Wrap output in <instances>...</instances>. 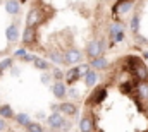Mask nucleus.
Returning <instances> with one entry per match:
<instances>
[{"label": "nucleus", "mask_w": 148, "mask_h": 132, "mask_svg": "<svg viewBox=\"0 0 148 132\" xmlns=\"http://www.w3.org/2000/svg\"><path fill=\"white\" fill-rule=\"evenodd\" d=\"M47 124L52 127V129H64L66 127V118L62 117V113H52L48 118H47Z\"/></svg>", "instance_id": "nucleus-1"}, {"label": "nucleus", "mask_w": 148, "mask_h": 132, "mask_svg": "<svg viewBox=\"0 0 148 132\" xmlns=\"http://www.w3.org/2000/svg\"><path fill=\"white\" fill-rule=\"evenodd\" d=\"M81 59H83V55L79 53V50H76V48H71V50H67L66 52V55H64V62L66 64H77V62H81Z\"/></svg>", "instance_id": "nucleus-2"}, {"label": "nucleus", "mask_w": 148, "mask_h": 132, "mask_svg": "<svg viewBox=\"0 0 148 132\" xmlns=\"http://www.w3.org/2000/svg\"><path fill=\"white\" fill-rule=\"evenodd\" d=\"M88 70V65H83V67H74V69H71L69 72H67V82H76L77 79H79V76L81 74H84Z\"/></svg>", "instance_id": "nucleus-3"}, {"label": "nucleus", "mask_w": 148, "mask_h": 132, "mask_svg": "<svg viewBox=\"0 0 148 132\" xmlns=\"http://www.w3.org/2000/svg\"><path fill=\"white\" fill-rule=\"evenodd\" d=\"M86 53H88L90 59H95V57L102 55V53H100V48H98V39H93V41L88 43V46H86Z\"/></svg>", "instance_id": "nucleus-4"}, {"label": "nucleus", "mask_w": 148, "mask_h": 132, "mask_svg": "<svg viewBox=\"0 0 148 132\" xmlns=\"http://www.w3.org/2000/svg\"><path fill=\"white\" fill-rule=\"evenodd\" d=\"M52 91H53V96L55 98H66V95H67V89H66V84L64 82H60V81H57L55 84H53V88H52Z\"/></svg>", "instance_id": "nucleus-5"}, {"label": "nucleus", "mask_w": 148, "mask_h": 132, "mask_svg": "<svg viewBox=\"0 0 148 132\" xmlns=\"http://www.w3.org/2000/svg\"><path fill=\"white\" fill-rule=\"evenodd\" d=\"M5 36H7L9 43H14L19 38V28H17V24H10L7 28V31H5Z\"/></svg>", "instance_id": "nucleus-6"}, {"label": "nucleus", "mask_w": 148, "mask_h": 132, "mask_svg": "<svg viewBox=\"0 0 148 132\" xmlns=\"http://www.w3.org/2000/svg\"><path fill=\"white\" fill-rule=\"evenodd\" d=\"M19 7H21L19 0H7V2H5V10H7V14H10V16L17 14V12H19Z\"/></svg>", "instance_id": "nucleus-7"}, {"label": "nucleus", "mask_w": 148, "mask_h": 132, "mask_svg": "<svg viewBox=\"0 0 148 132\" xmlns=\"http://www.w3.org/2000/svg\"><path fill=\"white\" fill-rule=\"evenodd\" d=\"M59 110H60V113H66V115H76L77 106L73 105V103H60Z\"/></svg>", "instance_id": "nucleus-8"}, {"label": "nucleus", "mask_w": 148, "mask_h": 132, "mask_svg": "<svg viewBox=\"0 0 148 132\" xmlns=\"http://www.w3.org/2000/svg\"><path fill=\"white\" fill-rule=\"evenodd\" d=\"M131 7H133V2H129V0H126V2H121L115 9H114V12H117V14H126V12H129L131 10Z\"/></svg>", "instance_id": "nucleus-9"}, {"label": "nucleus", "mask_w": 148, "mask_h": 132, "mask_svg": "<svg viewBox=\"0 0 148 132\" xmlns=\"http://www.w3.org/2000/svg\"><path fill=\"white\" fill-rule=\"evenodd\" d=\"M33 39H35V28L33 26H28L24 29V33H23V41L26 45H29V43H33Z\"/></svg>", "instance_id": "nucleus-10"}, {"label": "nucleus", "mask_w": 148, "mask_h": 132, "mask_svg": "<svg viewBox=\"0 0 148 132\" xmlns=\"http://www.w3.org/2000/svg\"><path fill=\"white\" fill-rule=\"evenodd\" d=\"M84 81H86V86H95L97 81H98V76L93 70H86L84 72Z\"/></svg>", "instance_id": "nucleus-11"}, {"label": "nucleus", "mask_w": 148, "mask_h": 132, "mask_svg": "<svg viewBox=\"0 0 148 132\" xmlns=\"http://www.w3.org/2000/svg\"><path fill=\"white\" fill-rule=\"evenodd\" d=\"M107 65H109V60H107V59H103L102 55L95 57V59H93V62H91V67H95V69H105Z\"/></svg>", "instance_id": "nucleus-12"}, {"label": "nucleus", "mask_w": 148, "mask_h": 132, "mask_svg": "<svg viewBox=\"0 0 148 132\" xmlns=\"http://www.w3.org/2000/svg\"><path fill=\"white\" fill-rule=\"evenodd\" d=\"M33 65H35V69H38V70H48L50 69V64L47 62V60H43V59H33Z\"/></svg>", "instance_id": "nucleus-13"}, {"label": "nucleus", "mask_w": 148, "mask_h": 132, "mask_svg": "<svg viewBox=\"0 0 148 132\" xmlns=\"http://www.w3.org/2000/svg\"><path fill=\"white\" fill-rule=\"evenodd\" d=\"M93 129V124H91V118H88V117H84V118H81V122H79V131L83 132H88Z\"/></svg>", "instance_id": "nucleus-14"}, {"label": "nucleus", "mask_w": 148, "mask_h": 132, "mask_svg": "<svg viewBox=\"0 0 148 132\" xmlns=\"http://www.w3.org/2000/svg\"><path fill=\"white\" fill-rule=\"evenodd\" d=\"M0 117H5V118H12L14 117V112H12L10 105H2L0 106Z\"/></svg>", "instance_id": "nucleus-15"}, {"label": "nucleus", "mask_w": 148, "mask_h": 132, "mask_svg": "<svg viewBox=\"0 0 148 132\" xmlns=\"http://www.w3.org/2000/svg\"><path fill=\"white\" fill-rule=\"evenodd\" d=\"M134 70H136V76L141 79V81H147L148 79V70L145 65H136L134 67Z\"/></svg>", "instance_id": "nucleus-16"}, {"label": "nucleus", "mask_w": 148, "mask_h": 132, "mask_svg": "<svg viewBox=\"0 0 148 132\" xmlns=\"http://www.w3.org/2000/svg\"><path fill=\"white\" fill-rule=\"evenodd\" d=\"M105 96H107V91H105V89H97V91L93 93V98H91V101H93V103H100V101L105 98Z\"/></svg>", "instance_id": "nucleus-17"}, {"label": "nucleus", "mask_w": 148, "mask_h": 132, "mask_svg": "<svg viewBox=\"0 0 148 132\" xmlns=\"http://www.w3.org/2000/svg\"><path fill=\"white\" fill-rule=\"evenodd\" d=\"M129 28L133 29V33H138V29H140V16H138V14L133 16L131 22H129Z\"/></svg>", "instance_id": "nucleus-18"}, {"label": "nucleus", "mask_w": 148, "mask_h": 132, "mask_svg": "<svg viewBox=\"0 0 148 132\" xmlns=\"http://www.w3.org/2000/svg\"><path fill=\"white\" fill-rule=\"evenodd\" d=\"M16 120H17V124L19 125H28L31 120H29V115H26V113H19V115H16Z\"/></svg>", "instance_id": "nucleus-19"}, {"label": "nucleus", "mask_w": 148, "mask_h": 132, "mask_svg": "<svg viewBox=\"0 0 148 132\" xmlns=\"http://www.w3.org/2000/svg\"><path fill=\"white\" fill-rule=\"evenodd\" d=\"M138 93H140V96H141L143 99L148 98V84L147 82H141V84L138 86Z\"/></svg>", "instance_id": "nucleus-20"}, {"label": "nucleus", "mask_w": 148, "mask_h": 132, "mask_svg": "<svg viewBox=\"0 0 148 132\" xmlns=\"http://www.w3.org/2000/svg\"><path fill=\"white\" fill-rule=\"evenodd\" d=\"M36 22H38V12L36 10H29V14H28V26H33Z\"/></svg>", "instance_id": "nucleus-21"}, {"label": "nucleus", "mask_w": 148, "mask_h": 132, "mask_svg": "<svg viewBox=\"0 0 148 132\" xmlns=\"http://www.w3.org/2000/svg\"><path fill=\"white\" fill-rule=\"evenodd\" d=\"M50 59H52L55 64H66V62H64V55H62V53L53 52V53H50Z\"/></svg>", "instance_id": "nucleus-22"}, {"label": "nucleus", "mask_w": 148, "mask_h": 132, "mask_svg": "<svg viewBox=\"0 0 148 132\" xmlns=\"http://www.w3.org/2000/svg\"><path fill=\"white\" fill-rule=\"evenodd\" d=\"M26 129H28L29 132H41V131H43L40 124H31V122H29V124L26 125Z\"/></svg>", "instance_id": "nucleus-23"}, {"label": "nucleus", "mask_w": 148, "mask_h": 132, "mask_svg": "<svg viewBox=\"0 0 148 132\" xmlns=\"http://www.w3.org/2000/svg\"><path fill=\"white\" fill-rule=\"evenodd\" d=\"M10 67H12V60H10V59H5V60H2V62H0V70L10 69Z\"/></svg>", "instance_id": "nucleus-24"}, {"label": "nucleus", "mask_w": 148, "mask_h": 132, "mask_svg": "<svg viewBox=\"0 0 148 132\" xmlns=\"http://www.w3.org/2000/svg\"><path fill=\"white\" fill-rule=\"evenodd\" d=\"M119 31H122V24L115 22V24H112V26H110V36H114V34L119 33Z\"/></svg>", "instance_id": "nucleus-25"}, {"label": "nucleus", "mask_w": 148, "mask_h": 132, "mask_svg": "<svg viewBox=\"0 0 148 132\" xmlns=\"http://www.w3.org/2000/svg\"><path fill=\"white\" fill-rule=\"evenodd\" d=\"M114 39H115V43H119V41H122L124 39V31H119V33H115L114 36H112Z\"/></svg>", "instance_id": "nucleus-26"}, {"label": "nucleus", "mask_w": 148, "mask_h": 132, "mask_svg": "<svg viewBox=\"0 0 148 132\" xmlns=\"http://www.w3.org/2000/svg\"><path fill=\"white\" fill-rule=\"evenodd\" d=\"M53 77H55L57 81H60V79L64 77V74H62V70H60V69H53Z\"/></svg>", "instance_id": "nucleus-27"}, {"label": "nucleus", "mask_w": 148, "mask_h": 132, "mask_svg": "<svg viewBox=\"0 0 148 132\" xmlns=\"http://www.w3.org/2000/svg\"><path fill=\"white\" fill-rule=\"evenodd\" d=\"M14 55H16L17 59H23V57L26 55V50H24V48H19V50H16V52H14Z\"/></svg>", "instance_id": "nucleus-28"}, {"label": "nucleus", "mask_w": 148, "mask_h": 132, "mask_svg": "<svg viewBox=\"0 0 148 132\" xmlns=\"http://www.w3.org/2000/svg\"><path fill=\"white\" fill-rule=\"evenodd\" d=\"M105 39H98V48H100V53L103 55V52H105Z\"/></svg>", "instance_id": "nucleus-29"}, {"label": "nucleus", "mask_w": 148, "mask_h": 132, "mask_svg": "<svg viewBox=\"0 0 148 132\" xmlns=\"http://www.w3.org/2000/svg\"><path fill=\"white\" fill-rule=\"evenodd\" d=\"M48 81H50V76H48V74H47V76L43 74V76H41V82H43V84H48Z\"/></svg>", "instance_id": "nucleus-30"}, {"label": "nucleus", "mask_w": 148, "mask_h": 132, "mask_svg": "<svg viewBox=\"0 0 148 132\" xmlns=\"http://www.w3.org/2000/svg\"><path fill=\"white\" fill-rule=\"evenodd\" d=\"M33 59H35V57H33V55H28V53L23 57V60H26V62H33Z\"/></svg>", "instance_id": "nucleus-31"}, {"label": "nucleus", "mask_w": 148, "mask_h": 132, "mask_svg": "<svg viewBox=\"0 0 148 132\" xmlns=\"http://www.w3.org/2000/svg\"><path fill=\"white\" fill-rule=\"evenodd\" d=\"M7 129V125H5V120L3 118H0V131H5Z\"/></svg>", "instance_id": "nucleus-32"}, {"label": "nucleus", "mask_w": 148, "mask_h": 132, "mask_svg": "<svg viewBox=\"0 0 148 132\" xmlns=\"http://www.w3.org/2000/svg\"><path fill=\"white\" fill-rule=\"evenodd\" d=\"M67 95H69V96H77V89H69Z\"/></svg>", "instance_id": "nucleus-33"}, {"label": "nucleus", "mask_w": 148, "mask_h": 132, "mask_svg": "<svg viewBox=\"0 0 148 132\" xmlns=\"http://www.w3.org/2000/svg\"><path fill=\"white\" fill-rule=\"evenodd\" d=\"M138 41H140V43H147V38H141V36H138Z\"/></svg>", "instance_id": "nucleus-34"}, {"label": "nucleus", "mask_w": 148, "mask_h": 132, "mask_svg": "<svg viewBox=\"0 0 148 132\" xmlns=\"http://www.w3.org/2000/svg\"><path fill=\"white\" fill-rule=\"evenodd\" d=\"M143 57H145V59H148V52H145V53H143Z\"/></svg>", "instance_id": "nucleus-35"}, {"label": "nucleus", "mask_w": 148, "mask_h": 132, "mask_svg": "<svg viewBox=\"0 0 148 132\" xmlns=\"http://www.w3.org/2000/svg\"><path fill=\"white\" fill-rule=\"evenodd\" d=\"M0 74H2V70H0Z\"/></svg>", "instance_id": "nucleus-36"}]
</instances>
